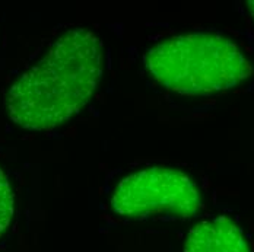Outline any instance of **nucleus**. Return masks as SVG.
Instances as JSON below:
<instances>
[{"instance_id":"obj_5","label":"nucleus","mask_w":254,"mask_h":252,"mask_svg":"<svg viewBox=\"0 0 254 252\" xmlns=\"http://www.w3.org/2000/svg\"><path fill=\"white\" fill-rule=\"evenodd\" d=\"M13 193L7 177L0 168V236L9 227L13 217Z\"/></svg>"},{"instance_id":"obj_1","label":"nucleus","mask_w":254,"mask_h":252,"mask_svg":"<svg viewBox=\"0 0 254 252\" xmlns=\"http://www.w3.org/2000/svg\"><path fill=\"white\" fill-rule=\"evenodd\" d=\"M101 75L100 38L86 28H73L15 80L6 97L7 114L29 131L51 130L89 102Z\"/></svg>"},{"instance_id":"obj_6","label":"nucleus","mask_w":254,"mask_h":252,"mask_svg":"<svg viewBox=\"0 0 254 252\" xmlns=\"http://www.w3.org/2000/svg\"><path fill=\"white\" fill-rule=\"evenodd\" d=\"M247 9H249V13H250V16H252V19L254 21V0L247 1Z\"/></svg>"},{"instance_id":"obj_3","label":"nucleus","mask_w":254,"mask_h":252,"mask_svg":"<svg viewBox=\"0 0 254 252\" xmlns=\"http://www.w3.org/2000/svg\"><path fill=\"white\" fill-rule=\"evenodd\" d=\"M199 184L177 168L153 166L122 179L113 194V210L131 220H190L203 210Z\"/></svg>"},{"instance_id":"obj_4","label":"nucleus","mask_w":254,"mask_h":252,"mask_svg":"<svg viewBox=\"0 0 254 252\" xmlns=\"http://www.w3.org/2000/svg\"><path fill=\"white\" fill-rule=\"evenodd\" d=\"M184 252H252L244 232L227 216L209 217L190 229Z\"/></svg>"},{"instance_id":"obj_2","label":"nucleus","mask_w":254,"mask_h":252,"mask_svg":"<svg viewBox=\"0 0 254 252\" xmlns=\"http://www.w3.org/2000/svg\"><path fill=\"white\" fill-rule=\"evenodd\" d=\"M145 66L161 86L186 97L224 94L254 75L246 51L215 31L178 34L155 44Z\"/></svg>"}]
</instances>
